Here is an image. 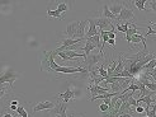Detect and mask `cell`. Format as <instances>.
<instances>
[{
  "instance_id": "6da1fadb",
  "label": "cell",
  "mask_w": 156,
  "mask_h": 117,
  "mask_svg": "<svg viewBox=\"0 0 156 117\" xmlns=\"http://www.w3.org/2000/svg\"><path fill=\"white\" fill-rule=\"evenodd\" d=\"M18 78H19V75L17 73H14L12 69H9L8 71H5L3 75H0V92L5 90V88H6L5 84H8L9 87L13 88V84H14L15 80L18 79Z\"/></svg>"
},
{
  "instance_id": "7a4b0ae2",
  "label": "cell",
  "mask_w": 156,
  "mask_h": 117,
  "mask_svg": "<svg viewBox=\"0 0 156 117\" xmlns=\"http://www.w3.org/2000/svg\"><path fill=\"white\" fill-rule=\"evenodd\" d=\"M132 19H135V13L133 10L131 9V8L126 4H123V8H122V10L121 13L117 15V18H115V24H123V23H128L131 22Z\"/></svg>"
},
{
  "instance_id": "3957f363",
  "label": "cell",
  "mask_w": 156,
  "mask_h": 117,
  "mask_svg": "<svg viewBox=\"0 0 156 117\" xmlns=\"http://www.w3.org/2000/svg\"><path fill=\"white\" fill-rule=\"evenodd\" d=\"M103 59H104V55H100V53H89V55L84 59L85 68L88 69V71H91V70L95 69V66Z\"/></svg>"
},
{
  "instance_id": "277c9868",
  "label": "cell",
  "mask_w": 156,
  "mask_h": 117,
  "mask_svg": "<svg viewBox=\"0 0 156 117\" xmlns=\"http://www.w3.org/2000/svg\"><path fill=\"white\" fill-rule=\"evenodd\" d=\"M93 19V22L95 23V26H97V28H99L100 31H111V29H113V28H115V26H114V23L111 20V19H107V18H104V17H97V18H91Z\"/></svg>"
},
{
  "instance_id": "5b68a950",
  "label": "cell",
  "mask_w": 156,
  "mask_h": 117,
  "mask_svg": "<svg viewBox=\"0 0 156 117\" xmlns=\"http://www.w3.org/2000/svg\"><path fill=\"white\" fill-rule=\"evenodd\" d=\"M67 104L69 103H64L61 101H57L55 102V107L51 110V116H57V117H67L66 115V110H67Z\"/></svg>"
},
{
  "instance_id": "8992f818",
  "label": "cell",
  "mask_w": 156,
  "mask_h": 117,
  "mask_svg": "<svg viewBox=\"0 0 156 117\" xmlns=\"http://www.w3.org/2000/svg\"><path fill=\"white\" fill-rule=\"evenodd\" d=\"M88 90H89V93L91 94V97L104 94V93H112L111 92V88H103V87H100V85H95V84H93V83L89 84Z\"/></svg>"
},
{
  "instance_id": "52a82bcc",
  "label": "cell",
  "mask_w": 156,
  "mask_h": 117,
  "mask_svg": "<svg viewBox=\"0 0 156 117\" xmlns=\"http://www.w3.org/2000/svg\"><path fill=\"white\" fill-rule=\"evenodd\" d=\"M79 23L80 20H75V22H71V23H69V24L66 26V29H65V32H66V38H73L74 40V37L77 32V28H79Z\"/></svg>"
},
{
  "instance_id": "ba28073f",
  "label": "cell",
  "mask_w": 156,
  "mask_h": 117,
  "mask_svg": "<svg viewBox=\"0 0 156 117\" xmlns=\"http://www.w3.org/2000/svg\"><path fill=\"white\" fill-rule=\"evenodd\" d=\"M55 107V102H52V101H43V102H40L38 104H36L33 107V113L38 112V111H43V110H52V108Z\"/></svg>"
},
{
  "instance_id": "9c48e42d",
  "label": "cell",
  "mask_w": 156,
  "mask_h": 117,
  "mask_svg": "<svg viewBox=\"0 0 156 117\" xmlns=\"http://www.w3.org/2000/svg\"><path fill=\"white\" fill-rule=\"evenodd\" d=\"M87 24H88V20H80L79 23V28H77V32L74 37V40H85V35H87V32H85V28H87Z\"/></svg>"
},
{
  "instance_id": "30bf717a",
  "label": "cell",
  "mask_w": 156,
  "mask_h": 117,
  "mask_svg": "<svg viewBox=\"0 0 156 117\" xmlns=\"http://www.w3.org/2000/svg\"><path fill=\"white\" fill-rule=\"evenodd\" d=\"M87 20L89 22V29H88L87 35H85V40H89V38H91L93 36L98 35L99 32H98V28H97V26H95V23L93 22V19H91V18H88Z\"/></svg>"
},
{
  "instance_id": "8fae6325",
  "label": "cell",
  "mask_w": 156,
  "mask_h": 117,
  "mask_svg": "<svg viewBox=\"0 0 156 117\" xmlns=\"http://www.w3.org/2000/svg\"><path fill=\"white\" fill-rule=\"evenodd\" d=\"M57 97L60 99H62V102H64V103H69L70 99H74L75 98V94H74V92L71 89L67 88L65 93H57Z\"/></svg>"
},
{
  "instance_id": "7c38bea8",
  "label": "cell",
  "mask_w": 156,
  "mask_h": 117,
  "mask_svg": "<svg viewBox=\"0 0 156 117\" xmlns=\"http://www.w3.org/2000/svg\"><path fill=\"white\" fill-rule=\"evenodd\" d=\"M123 52H121V55H119V60H118V62H117V66H115V69H114V71H113V75L112 76H118L122 71H123V69H124V61H123V55H122Z\"/></svg>"
},
{
  "instance_id": "4fadbf2b",
  "label": "cell",
  "mask_w": 156,
  "mask_h": 117,
  "mask_svg": "<svg viewBox=\"0 0 156 117\" xmlns=\"http://www.w3.org/2000/svg\"><path fill=\"white\" fill-rule=\"evenodd\" d=\"M108 8H109V10H111V13L117 18V15H118V14L121 13V10H122L123 4H122V3H113V4H111V5H108Z\"/></svg>"
},
{
  "instance_id": "5bb4252c",
  "label": "cell",
  "mask_w": 156,
  "mask_h": 117,
  "mask_svg": "<svg viewBox=\"0 0 156 117\" xmlns=\"http://www.w3.org/2000/svg\"><path fill=\"white\" fill-rule=\"evenodd\" d=\"M138 42H141L144 45V50H147V47H146V37H144L140 32L137 35H135V36H132V38H131V43H138Z\"/></svg>"
},
{
  "instance_id": "9a60e30c",
  "label": "cell",
  "mask_w": 156,
  "mask_h": 117,
  "mask_svg": "<svg viewBox=\"0 0 156 117\" xmlns=\"http://www.w3.org/2000/svg\"><path fill=\"white\" fill-rule=\"evenodd\" d=\"M102 17H104V18H107V19H111L112 22L115 20V17L111 13V10H109L108 4H104V5H103V15H102Z\"/></svg>"
},
{
  "instance_id": "2e32d148",
  "label": "cell",
  "mask_w": 156,
  "mask_h": 117,
  "mask_svg": "<svg viewBox=\"0 0 156 117\" xmlns=\"http://www.w3.org/2000/svg\"><path fill=\"white\" fill-rule=\"evenodd\" d=\"M56 10H58L61 14H62V13H67V12L70 10L69 2H61V3H58L57 9H56ZM64 15H65V14H64Z\"/></svg>"
},
{
  "instance_id": "e0dca14e",
  "label": "cell",
  "mask_w": 156,
  "mask_h": 117,
  "mask_svg": "<svg viewBox=\"0 0 156 117\" xmlns=\"http://www.w3.org/2000/svg\"><path fill=\"white\" fill-rule=\"evenodd\" d=\"M47 15L50 18H58V19H64L65 15L61 14L58 10H51V9H47Z\"/></svg>"
},
{
  "instance_id": "ac0fdd59",
  "label": "cell",
  "mask_w": 156,
  "mask_h": 117,
  "mask_svg": "<svg viewBox=\"0 0 156 117\" xmlns=\"http://www.w3.org/2000/svg\"><path fill=\"white\" fill-rule=\"evenodd\" d=\"M94 49H97L95 46L93 45L90 41H87V45H85V46H84V49H83V50H84V55H85V56H88L89 53H90L93 50H94Z\"/></svg>"
},
{
  "instance_id": "d6986e66",
  "label": "cell",
  "mask_w": 156,
  "mask_h": 117,
  "mask_svg": "<svg viewBox=\"0 0 156 117\" xmlns=\"http://www.w3.org/2000/svg\"><path fill=\"white\" fill-rule=\"evenodd\" d=\"M15 112H17V115H18L19 117H30V116H29V113L26 111V108L23 107L22 104H19V106H18V108H17V111H15Z\"/></svg>"
},
{
  "instance_id": "ffe728a7",
  "label": "cell",
  "mask_w": 156,
  "mask_h": 117,
  "mask_svg": "<svg viewBox=\"0 0 156 117\" xmlns=\"http://www.w3.org/2000/svg\"><path fill=\"white\" fill-rule=\"evenodd\" d=\"M128 23H129V22H128ZM128 23H123V24H114V26H115V29L119 31V32L126 33L127 29H128Z\"/></svg>"
},
{
  "instance_id": "44dd1931",
  "label": "cell",
  "mask_w": 156,
  "mask_h": 117,
  "mask_svg": "<svg viewBox=\"0 0 156 117\" xmlns=\"http://www.w3.org/2000/svg\"><path fill=\"white\" fill-rule=\"evenodd\" d=\"M147 2H145V0H135L133 2V4L138 8L140 10H146V8H145V4H146Z\"/></svg>"
},
{
  "instance_id": "7402d4cb",
  "label": "cell",
  "mask_w": 156,
  "mask_h": 117,
  "mask_svg": "<svg viewBox=\"0 0 156 117\" xmlns=\"http://www.w3.org/2000/svg\"><path fill=\"white\" fill-rule=\"evenodd\" d=\"M147 117H156V104H152V107L146 112Z\"/></svg>"
},
{
  "instance_id": "603a6c76",
  "label": "cell",
  "mask_w": 156,
  "mask_h": 117,
  "mask_svg": "<svg viewBox=\"0 0 156 117\" xmlns=\"http://www.w3.org/2000/svg\"><path fill=\"white\" fill-rule=\"evenodd\" d=\"M108 37H109V40H115V37H117L115 28H113V29H111V31H108Z\"/></svg>"
},
{
  "instance_id": "cb8c5ba5",
  "label": "cell",
  "mask_w": 156,
  "mask_h": 117,
  "mask_svg": "<svg viewBox=\"0 0 156 117\" xmlns=\"http://www.w3.org/2000/svg\"><path fill=\"white\" fill-rule=\"evenodd\" d=\"M99 110H100V111H102L103 113H105V112H108V111H109V107H108L107 104L102 103V104H99Z\"/></svg>"
},
{
  "instance_id": "d4e9b609",
  "label": "cell",
  "mask_w": 156,
  "mask_h": 117,
  "mask_svg": "<svg viewBox=\"0 0 156 117\" xmlns=\"http://www.w3.org/2000/svg\"><path fill=\"white\" fill-rule=\"evenodd\" d=\"M127 102L129 103V106H131V107H136V106H137V101H136L133 97H132V98H129V99L127 101Z\"/></svg>"
},
{
  "instance_id": "484cf974",
  "label": "cell",
  "mask_w": 156,
  "mask_h": 117,
  "mask_svg": "<svg viewBox=\"0 0 156 117\" xmlns=\"http://www.w3.org/2000/svg\"><path fill=\"white\" fill-rule=\"evenodd\" d=\"M150 4V6H151V9L154 10V13H156V2L155 0H150V2H147Z\"/></svg>"
},
{
  "instance_id": "4316f807",
  "label": "cell",
  "mask_w": 156,
  "mask_h": 117,
  "mask_svg": "<svg viewBox=\"0 0 156 117\" xmlns=\"http://www.w3.org/2000/svg\"><path fill=\"white\" fill-rule=\"evenodd\" d=\"M144 111H145V110H144V107H142V106H140V104L136 106V108H135V112H136V113H144Z\"/></svg>"
},
{
  "instance_id": "83f0119b",
  "label": "cell",
  "mask_w": 156,
  "mask_h": 117,
  "mask_svg": "<svg viewBox=\"0 0 156 117\" xmlns=\"http://www.w3.org/2000/svg\"><path fill=\"white\" fill-rule=\"evenodd\" d=\"M107 43H109L113 49H115V40H108V42H107Z\"/></svg>"
},
{
  "instance_id": "f1b7e54d",
  "label": "cell",
  "mask_w": 156,
  "mask_h": 117,
  "mask_svg": "<svg viewBox=\"0 0 156 117\" xmlns=\"http://www.w3.org/2000/svg\"><path fill=\"white\" fill-rule=\"evenodd\" d=\"M10 104H14V106H19V101H18V99H13L12 102H10Z\"/></svg>"
},
{
  "instance_id": "f546056e",
  "label": "cell",
  "mask_w": 156,
  "mask_h": 117,
  "mask_svg": "<svg viewBox=\"0 0 156 117\" xmlns=\"http://www.w3.org/2000/svg\"><path fill=\"white\" fill-rule=\"evenodd\" d=\"M9 108H10V110H12V111H17V108H18V106H14V104H10V106H9Z\"/></svg>"
},
{
  "instance_id": "4dcf8cb0",
  "label": "cell",
  "mask_w": 156,
  "mask_h": 117,
  "mask_svg": "<svg viewBox=\"0 0 156 117\" xmlns=\"http://www.w3.org/2000/svg\"><path fill=\"white\" fill-rule=\"evenodd\" d=\"M118 117H132V116L128 115V113H123V115H121V116H118Z\"/></svg>"
},
{
  "instance_id": "1f68e13d",
  "label": "cell",
  "mask_w": 156,
  "mask_h": 117,
  "mask_svg": "<svg viewBox=\"0 0 156 117\" xmlns=\"http://www.w3.org/2000/svg\"><path fill=\"white\" fill-rule=\"evenodd\" d=\"M4 96H5V90H2V92H0V99H2Z\"/></svg>"
},
{
  "instance_id": "d6a6232c",
  "label": "cell",
  "mask_w": 156,
  "mask_h": 117,
  "mask_svg": "<svg viewBox=\"0 0 156 117\" xmlns=\"http://www.w3.org/2000/svg\"><path fill=\"white\" fill-rule=\"evenodd\" d=\"M4 117H14V116L10 115V113H4Z\"/></svg>"
},
{
  "instance_id": "836d02e7",
  "label": "cell",
  "mask_w": 156,
  "mask_h": 117,
  "mask_svg": "<svg viewBox=\"0 0 156 117\" xmlns=\"http://www.w3.org/2000/svg\"><path fill=\"white\" fill-rule=\"evenodd\" d=\"M155 104H156V96H155Z\"/></svg>"
},
{
  "instance_id": "e575fe53",
  "label": "cell",
  "mask_w": 156,
  "mask_h": 117,
  "mask_svg": "<svg viewBox=\"0 0 156 117\" xmlns=\"http://www.w3.org/2000/svg\"><path fill=\"white\" fill-rule=\"evenodd\" d=\"M50 117H53V116H50Z\"/></svg>"
},
{
  "instance_id": "d590c367",
  "label": "cell",
  "mask_w": 156,
  "mask_h": 117,
  "mask_svg": "<svg viewBox=\"0 0 156 117\" xmlns=\"http://www.w3.org/2000/svg\"><path fill=\"white\" fill-rule=\"evenodd\" d=\"M145 117H147V116H145Z\"/></svg>"
}]
</instances>
